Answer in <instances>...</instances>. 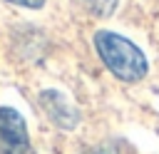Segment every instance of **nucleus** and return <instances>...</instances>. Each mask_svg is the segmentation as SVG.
<instances>
[{
    "mask_svg": "<svg viewBox=\"0 0 159 154\" xmlns=\"http://www.w3.org/2000/svg\"><path fill=\"white\" fill-rule=\"evenodd\" d=\"M94 50L99 55V60L104 62V67L122 82H139L147 77V57L144 52L127 37L109 32V30H99L94 35Z\"/></svg>",
    "mask_w": 159,
    "mask_h": 154,
    "instance_id": "f257e3e1",
    "label": "nucleus"
},
{
    "mask_svg": "<svg viewBox=\"0 0 159 154\" xmlns=\"http://www.w3.org/2000/svg\"><path fill=\"white\" fill-rule=\"evenodd\" d=\"M0 152L2 154H27L30 137L25 119L12 107H0Z\"/></svg>",
    "mask_w": 159,
    "mask_h": 154,
    "instance_id": "f03ea898",
    "label": "nucleus"
},
{
    "mask_svg": "<svg viewBox=\"0 0 159 154\" xmlns=\"http://www.w3.org/2000/svg\"><path fill=\"white\" fill-rule=\"evenodd\" d=\"M40 104H42V109L47 112V117H50L57 127H62V129H75V127H77L80 114H77V109H75L60 92H55V89L40 92Z\"/></svg>",
    "mask_w": 159,
    "mask_h": 154,
    "instance_id": "7ed1b4c3",
    "label": "nucleus"
},
{
    "mask_svg": "<svg viewBox=\"0 0 159 154\" xmlns=\"http://www.w3.org/2000/svg\"><path fill=\"white\" fill-rule=\"evenodd\" d=\"M117 2H119V0H84L87 10H89L92 15H97V17H109V15L117 10Z\"/></svg>",
    "mask_w": 159,
    "mask_h": 154,
    "instance_id": "20e7f679",
    "label": "nucleus"
},
{
    "mask_svg": "<svg viewBox=\"0 0 159 154\" xmlns=\"http://www.w3.org/2000/svg\"><path fill=\"white\" fill-rule=\"evenodd\" d=\"M7 2L20 5V7H30V10H37V7H42V5H45V0H7Z\"/></svg>",
    "mask_w": 159,
    "mask_h": 154,
    "instance_id": "39448f33",
    "label": "nucleus"
},
{
    "mask_svg": "<svg viewBox=\"0 0 159 154\" xmlns=\"http://www.w3.org/2000/svg\"><path fill=\"white\" fill-rule=\"evenodd\" d=\"M84 154H114V149H112V147H92V149H87Z\"/></svg>",
    "mask_w": 159,
    "mask_h": 154,
    "instance_id": "423d86ee",
    "label": "nucleus"
}]
</instances>
